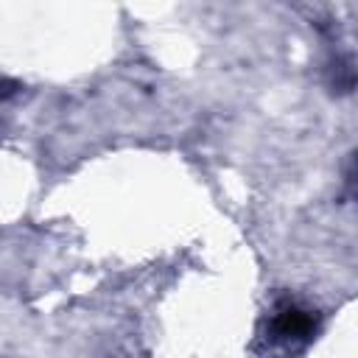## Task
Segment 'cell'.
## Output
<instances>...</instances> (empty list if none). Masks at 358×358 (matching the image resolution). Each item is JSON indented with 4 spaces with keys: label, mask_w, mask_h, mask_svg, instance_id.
I'll use <instances>...</instances> for the list:
<instances>
[{
    "label": "cell",
    "mask_w": 358,
    "mask_h": 358,
    "mask_svg": "<svg viewBox=\"0 0 358 358\" xmlns=\"http://www.w3.org/2000/svg\"><path fill=\"white\" fill-rule=\"evenodd\" d=\"M319 333V313L296 299H280L266 322V338L271 350L280 352H299L305 350Z\"/></svg>",
    "instance_id": "obj_1"
}]
</instances>
